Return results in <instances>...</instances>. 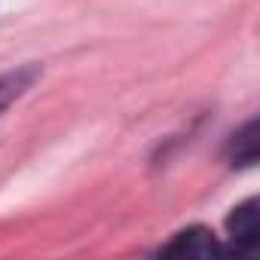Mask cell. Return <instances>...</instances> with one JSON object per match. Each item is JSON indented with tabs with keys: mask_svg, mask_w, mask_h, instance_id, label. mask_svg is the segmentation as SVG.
Wrapping results in <instances>:
<instances>
[{
	"mask_svg": "<svg viewBox=\"0 0 260 260\" xmlns=\"http://www.w3.org/2000/svg\"><path fill=\"white\" fill-rule=\"evenodd\" d=\"M230 248L226 254H251L260 245V223H257V196L239 202L226 217Z\"/></svg>",
	"mask_w": 260,
	"mask_h": 260,
	"instance_id": "obj_1",
	"label": "cell"
},
{
	"mask_svg": "<svg viewBox=\"0 0 260 260\" xmlns=\"http://www.w3.org/2000/svg\"><path fill=\"white\" fill-rule=\"evenodd\" d=\"M159 254H166V257H217V254H226V251L208 226L193 223V226L175 233L172 242L159 248Z\"/></svg>",
	"mask_w": 260,
	"mask_h": 260,
	"instance_id": "obj_2",
	"label": "cell"
},
{
	"mask_svg": "<svg viewBox=\"0 0 260 260\" xmlns=\"http://www.w3.org/2000/svg\"><path fill=\"white\" fill-rule=\"evenodd\" d=\"M43 77V68L28 61V64H19L13 71H4L0 74V116H4L28 89H34V83Z\"/></svg>",
	"mask_w": 260,
	"mask_h": 260,
	"instance_id": "obj_3",
	"label": "cell"
},
{
	"mask_svg": "<svg viewBox=\"0 0 260 260\" xmlns=\"http://www.w3.org/2000/svg\"><path fill=\"white\" fill-rule=\"evenodd\" d=\"M257 119H248L239 132H233V138L226 141V162L233 169H251L257 162L260 153V138H257Z\"/></svg>",
	"mask_w": 260,
	"mask_h": 260,
	"instance_id": "obj_4",
	"label": "cell"
}]
</instances>
